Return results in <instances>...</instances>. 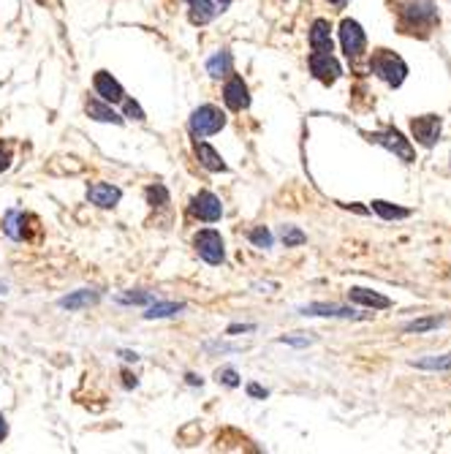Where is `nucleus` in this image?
I'll use <instances>...</instances> for the list:
<instances>
[{
  "instance_id": "obj_18",
  "label": "nucleus",
  "mask_w": 451,
  "mask_h": 454,
  "mask_svg": "<svg viewBox=\"0 0 451 454\" xmlns=\"http://www.w3.org/2000/svg\"><path fill=\"white\" fill-rule=\"evenodd\" d=\"M87 115L93 117V120L98 122H115V125H120L122 117L112 109L109 104H104V101H98V98H90L87 101Z\"/></svg>"
},
{
  "instance_id": "obj_41",
  "label": "nucleus",
  "mask_w": 451,
  "mask_h": 454,
  "mask_svg": "<svg viewBox=\"0 0 451 454\" xmlns=\"http://www.w3.org/2000/svg\"><path fill=\"white\" fill-rule=\"evenodd\" d=\"M228 3H231V0H218V6H228Z\"/></svg>"
},
{
  "instance_id": "obj_27",
  "label": "nucleus",
  "mask_w": 451,
  "mask_h": 454,
  "mask_svg": "<svg viewBox=\"0 0 451 454\" xmlns=\"http://www.w3.org/2000/svg\"><path fill=\"white\" fill-rule=\"evenodd\" d=\"M283 243H286V248L305 245L308 243V234H305V231H299L296 226H283Z\"/></svg>"
},
{
  "instance_id": "obj_22",
  "label": "nucleus",
  "mask_w": 451,
  "mask_h": 454,
  "mask_svg": "<svg viewBox=\"0 0 451 454\" xmlns=\"http://www.w3.org/2000/svg\"><path fill=\"white\" fill-rule=\"evenodd\" d=\"M188 8H191L193 25H204V22H209V19L218 14V8H215L209 0H188Z\"/></svg>"
},
{
  "instance_id": "obj_34",
  "label": "nucleus",
  "mask_w": 451,
  "mask_h": 454,
  "mask_svg": "<svg viewBox=\"0 0 451 454\" xmlns=\"http://www.w3.org/2000/svg\"><path fill=\"white\" fill-rule=\"evenodd\" d=\"M8 163H11V156H8V150L0 144V172H6V169H8Z\"/></svg>"
},
{
  "instance_id": "obj_40",
  "label": "nucleus",
  "mask_w": 451,
  "mask_h": 454,
  "mask_svg": "<svg viewBox=\"0 0 451 454\" xmlns=\"http://www.w3.org/2000/svg\"><path fill=\"white\" fill-rule=\"evenodd\" d=\"M332 6H337V8H343V6H346V0H329Z\"/></svg>"
},
{
  "instance_id": "obj_31",
  "label": "nucleus",
  "mask_w": 451,
  "mask_h": 454,
  "mask_svg": "<svg viewBox=\"0 0 451 454\" xmlns=\"http://www.w3.org/2000/svg\"><path fill=\"white\" fill-rule=\"evenodd\" d=\"M125 115L134 117V120H144V112H141V106L136 101H125Z\"/></svg>"
},
{
  "instance_id": "obj_29",
  "label": "nucleus",
  "mask_w": 451,
  "mask_h": 454,
  "mask_svg": "<svg viewBox=\"0 0 451 454\" xmlns=\"http://www.w3.org/2000/svg\"><path fill=\"white\" fill-rule=\"evenodd\" d=\"M117 302H120V305H150V302H153V294H134V291H131V294H120V297H117Z\"/></svg>"
},
{
  "instance_id": "obj_9",
  "label": "nucleus",
  "mask_w": 451,
  "mask_h": 454,
  "mask_svg": "<svg viewBox=\"0 0 451 454\" xmlns=\"http://www.w3.org/2000/svg\"><path fill=\"white\" fill-rule=\"evenodd\" d=\"M191 212L199 218V221L215 223V221H221V215H223V204H221V199H218L215 193L199 191L191 202Z\"/></svg>"
},
{
  "instance_id": "obj_30",
  "label": "nucleus",
  "mask_w": 451,
  "mask_h": 454,
  "mask_svg": "<svg viewBox=\"0 0 451 454\" xmlns=\"http://www.w3.org/2000/svg\"><path fill=\"white\" fill-rule=\"evenodd\" d=\"M221 384H226V386H240V376H237V370H231V367H223V370H218V376H215Z\"/></svg>"
},
{
  "instance_id": "obj_19",
  "label": "nucleus",
  "mask_w": 451,
  "mask_h": 454,
  "mask_svg": "<svg viewBox=\"0 0 451 454\" xmlns=\"http://www.w3.org/2000/svg\"><path fill=\"white\" fill-rule=\"evenodd\" d=\"M196 156L201 161V166L209 169V172H226V163L223 158L218 156L212 147H209L207 141H196Z\"/></svg>"
},
{
  "instance_id": "obj_4",
  "label": "nucleus",
  "mask_w": 451,
  "mask_h": 454,
  "mask_svg": "<svg viewBox=\"0 0 451 454\" xmlns=\"http://www.w3.org/2000/svg\"><path fill=\"white\" fill-rule=\"evenodd\" d=\"M223 125H226V115L212 104L199 106V109L191 115V134L193 136H199V139H201V136L218 134Z\"/></svg>"
},
{
  "instance_id": "obj_13",
  "label": "nucleus",
  "mask_w": 451,
  "mask_h": 454,
  "mask_svg": "<svg viewBox=\"0 0 451 454\" xmlns=\"http://www.w3.org/2000/svg\"><path fill=\"white\" fill-rule=\"evenodd\" d=\"M122 191L120 188H115V185H106V182H95V185H90L87 188V199L93 202V204H98V207H115L117 202H120Z\"/></svg>"
},
{
  "instance_id": "obj_8",
  "label": "nucleus",
  "mask_w": 451,
  "mask_h": 454,
  "mask_svg": "<svg viewBox=\"0 0 451 454\" xmlns=\"http://www.w3.org/2000/svg\"><path fill=\"white\" fill-rule=\"evenodd\" d=\"M308 66H310L312 76H315L318 82H324V85H334V82L340 79V74H343L340 63L332 57V52H312Z\"/></svg>"
},
{
  "instance_id": "obj_23",
  "label": "nucleus",
  "mask_w": 451,
  "mask_h": 454,
  "mask_svg": "<svg viewBox=\"0 0 451 454\" xmlns=\"http://www.w3.org/2000/svg\"><path fill=\"white\" fill-rule=\"evenodd\" d=\"M231 54L226 52H218L215 57H209L207 60V71H209V76H215V79H221V76H226V74H231Z\"/></svg>"
},
{
  "instance_id": "obj_38",
  "label": "nucleus",
  "mask_w": 451,
  "mask_h": 454,
  "mask_svg": "<svg viewBox=\"0 0 451 454\" xmlns=\"http://www.w3.org/2000/svg\"><path fill=\"white\" fill-rule=\"evenodd\" d=\"M122 378H125V386L131 389V386H136V376H131V373H122Z\"/></svg>"
},
{
  "instance_id": "obj_37",
  "label": "nucleus",
  "mask_w": 451,
  "mask_h": 454,
  "mask_svg": "<svg viewBox=\"0 0 451 454\" xmlns=\"http://www.w3.org/2000/svg\"><path fill=\"white\" fill-rule=\"evenodd\" d=\"M120 356L125 359V362H136V359H139V354H136V351H120Z\"/></svg>"
},
{
  "instance_id": "obj_42",
  "label": "nucleus",
  "mask_w": 451,
  "mask_h": 454,
  "mask_svg": "<svg viewBox=\"0 0 451 454\" xmlns=\"http://www.w3.org/2000/svg\"><path fill=\"white\" fill-rule=\"evenodd\" d=\"M3 289H6V286H0V291H3Z\"/></svg>"
},
{
  "instance_id": "obj_16",
  "label": "nucleus",
  "mask_w": 451,
  "mask_h": 454,
  "mask_svg": "<svg viewBox=\"0 0 451 454\" xmlns=\"http://www.w3.org/2000/svg\"><path fill=\"white\" fill-rule=\"evenodd\" d=\"M101 299L98 291H90V289H82V291H74L69 297H63L57 305L63 308V310H82V308H90V305H95Z\"/></svg>"
},
{
  "instance_id": "obj_10",
  "label": "nucleus",
  "mask_w": 451,
  "mask_h": 454,
  "mask_svg": "<svg viewBox=\"0 0 451 454\" xmlns=\"http://www.w3.org/2000/svg\"><path fill=\"white\" fill-rule=\"evenodd\" d=\"M302 315H321V318H348V321H356V318H370V315L356 313L353 308H340V305H327V302H312V305H305Z\"/></svg>"
},
{
  "instance_id": "obj_39",
  "label": "nucleus",
  "mask_w": 451,
  "mask_h": 454,
  "mask_svg": "<svg viewBox=\"0 0 451 454\" xmlns=\"http://www.w3.org/2000/svg\"><path fill=\"white\" fill-rule=\"evenodd\" d=\"M185 378H188V384L191 386H201V378H199V376H193V373H188Z\"/></svg>"
},
{
  "instance_id": "obj_25",
  "label": "nucleus",
  "mask_w": 451,
  "mask_h": 454,
  "mask_svg": "<svg viewBox=\"0 0 451 454\" xmlns=\"http://www.w3.org/2000/svg\"><path fill=\"white\" fill-rule=\"evenodd\" d=\"M25 221V215L22 212H17V210H11L8 215H6V234L11 237V240H22L25 237V231L19 228V223Z\"/></svg>"
},
{
  "instance_id": "obj_28",
  "label": "nucleus",
  "mask_w": 451,
  "mask_h": 454,
  "mask_svg": "<svg viewBox=\"0 0 451 454\" xmlns=\"http://www.w3.org/2000/svg\"><path fill=\"white\" fill-rule=\"evenodd\" d=\"M250 243L256 245V248H272V234H269V228L256 226L250 231Z\"/></svg>"
},
{
  "instance_id": "obj_2",
  "label": "nucleus",
  "mask_w": 451,
  "mask_h": 454,
  "mask_svg": "<svg viewBox=\"0 0 451 454\" xmlns=\"http://www.w3.org/2000/svg\"><path fill=\"white\" fill-rule=\"evenodd\" d=\"M399 22L411 33H416V28L427 30V28H433L435 22H438V8H435L433 0H408L399 8Z\"/></svg>"
},
{
  "instance_id": "obj_5",
  "label": "nucleus",
  "mask_w": 451,
  "mask_h": 454,
  "mask_svg": "<svg viewBox=\"0 0 451 454\" xmlns=\"http://www.w3.org/2000/svg\"><path fill=\"white\" fill-rule=\"evenodd\" d=\"M193 245H196V253L207 264H215V267H218V264L226 262L223 237H221L215 228H201V231L193 237Z\"/></svg>"
},
{
  "instance_id": "obj_6",
  "label": "nucleus",
  "mask_w": 451,
  "mask_h": 454,
  "mask_svg": "<svg viewBox=\"0 0 451 454\" xmlns=\"http://www.w3.org/2000/svg\"><path fill=\"white\" fill-rule=\"evenodd\" d=\"M340 44L348 60H359L367 50V35L356 19H343L340 22Z\"/></svg>"
},
{
  "instance_id": "obj_11",
  "label": "nucleus",
  "mask_w": 451,
  "mask_h": 454,
  "mask_svg": "<svg viewBox=\"0 0 451 454\" xmlns=\"http://www.w3.org/2000/svg\"><path fill=\"white\" fill-rule=\"evenodd\" d=\"M223 101L226 106L234 109V112H242V109L250 106V93H247V85L242 82V76H231V79L226 82Z\"/></svg>"
},
{
  "instance_id": "obj_26",
  "label": "nucleus",
  "mask_w": 451,
  "mask_h": 454,
  "mask_svg": "<svg viewBox=\"0 0 451 454\" xmlns=\"http://www.w3.org/2000/svg\"><path fill=\"white\" fill-rule=\"evenodd\" d=\"M147 202H150L153 207H163V204H169V191H166L160 182H156V185L147 188Z\"/></svg>"
},
{
  "instance_id": "obj_24",
  "label": "nucleus",
  "mask_w": 451,
  "mask_h": 454,
  "mask_svg": "<svg viewBox=\"0 0 451 454\" xmlns=\"http://www.w3.org/2000/svg\"><path fill=\"white\" fill-rule=\"evenodd\" d=\"M418 370H451V354H435V356H421L411 362Z\"/></svg>"
},
{
  "instance_id": "obj_35",
  "label": "nucleus",
  "mask_w": 451,
  "mask_h": 454,
  "mask_svg": "<svg viewBox=\"0 0 451 454\" xmlns=\"http://www.w3.org/2000/svg\"><path fill=\"white\" fill-rule=\"evenodd\" d=\"M247 395H253V397H261V400H264L269 392H266V389H261L259 384H250V386H247Z\"/></svg>"
},
{
  "instance_id": "obj_15",
  "label": "nucleus",
  "mask_w": 451,
  "mask_h": 454,
  "mask_svg": "<svg viewBox=\"0 0 451 454\" xmlns=\"http://www.w3.org/2000/svg\"><path fill=\"white\" fill-rule=\"evenodd\" d=\"M312 52H332V25L327 19H315L310 28Z\"/></svg>"
},
{
  "instance_id": "obj_33",
  "label": "nucleus",
  "mask_w": 451,
  "mask_h": 454,
  "mask_svg": "<svg viewBox=\"0 0 451 454\" xmlns=\"http://www.w3.org/2000/svg\"><path fill=\"white\" fill-rule=\"evenodd\" d=\"M256 327L253 324H231L228 327V334H240V332H253Z\"/></svg>"
},
{
  "instance_id": "obj_1",
  "label": "nucleus",
  "mask_w": 451,
  "mask_h": 454,
  "mask_svg": "<svg viewBox=\"0 0 451 454\" xmlns=\"http://www.w3.org/2000/svg\"><path fill=\"white\" fill-rule=\"evenodd\" d=\"M370 71L378 79H383L389 88H399L405 82V76H408V63L392 50H375L373 57H370Z\"/></svg>"
},
{
  "instance_id": "obj_36",
  "label": "nucleus",
  "mask_w": 451,
  "mask_h": 454,
  "mask_svg": "<svg viewBox=\"0 0 451 454\" xmlns=\"http://www.w3.org/2000/svg\"><path fill=\"white\" fill-rule=\"evenodd\" d=\"M8 436V421H6V417L0 414V443H3V438Z\"/></svg>"
},
{
  "instance_id": "obj_14",
  "label": "nucleus",
  "mask_w": 451,
  "mask_h": 454,
  "mask_svg": "<svg viewBox=\"0 0 451 454\" xmlns=\"http://www.w3.org/2000/svg\"><path fill=\"white\" fill-rule=\"evenodd\" d=\"M348 297H351V302L365 305V308H373V310H386V308H392V299L378 294V291H373V289H351Z\"/></svg>"
},
{
  "instance_id": "obj_21",
  "label": "nucleus",
  "mask_w": 451,
  "mask_h": 454,
  "mask_svg": "<svg viewBox=\"0 0 451 454\" xmlns=\"http://www.w3.org/2000/svg\"><path fill=\"white\" fill-rule=\"evenodd\" d=\"M185 310V305L182 302H150L147 305V313H144V318H169V315H177Z\"/></svg>"
},
{
  "instance_id": "obj_12",
  "label": "nucleus",
  "mask_w": 451,
  "mask_h": 454,
  "mask_svg": "<svg viewBox=\"0 0 451 454\" xmlns=\"http://www.w3.org/2000/svg\"><path fill=\"white\" fill-rule=\"evenodd\" d=\"M93 85H95V93L104 98L106 104H117V101H125V93H122L120 82L109 74V71H98L95 74V79H93Z\"/></svg>"
},
{
  "instance_id": "obj_17",
  "label": "nucleus",
  "mask_w": 451,
  "mask_h": 454,
  "mask_svg": "<svg viewBox=\"0 0 451 454\" xmlns=\"http://www.w3.org/2000/svg\"><path fill=\"white\" fill-rule=\"evenodd\" d=\"M443 324H446V315H421V318L408 321V324L402 327V332L424 334V332H433V330H438V327H443Z\"/></svg>"
},
{
  "instance_id": "obj_7",
  "label": "nucleus",
  "mask_w": 451,
  "mask_h": 454,
  "mask_svg": "<svg viewBox=\"0 0 451 454\" xmlns=\"http://www.w3.org/2000/svg\"><path fill=\"white\" fill-rule=\"evenodd\" d=\"M440 131H443V117L440 115H421L411 120V134L421 147H435L440 141Z\"/></svg>"
},
{
  "instance_id": "obj_32",
  "label": "nucleus",
  "mask_w": 451,
  "mask_h": 454,
  "mask_svg": "<svg viewBox=\"0 0 451 454\" xmlns=\"http://www.w3.org/2000/svg\"><path fill=\"white\" fill-rule=\"evenodd\" d=\"M280 343H288V346H296V349H305V346H310L312 340L310 337H291V334H286V337H280Z\"/></svg>"
},
{
  "instance_id": "obj_20",
  "label": "nucleus",
  "mask_w": 451,
  "mask_h": 454,
  "mask_svg": "<svg viewBox=\"0 0 451 454\" xmlns=\"http://www.w3.org/2000/svg\"><path fill=\"white\" fill-rule=\"evenodd\" d=\"M373 210L378 212L383 221H405V218H411V215H414L408 207H397V204L383 202V199H375V202H373Z\"/></svg>"
},
{
  "instance_id": "obj_3",
  "label": "nucleus",
  "mask_w": 451,
  "mask_h": 454,
  "mask_svg": "<svg viewBox=\"0 0 451 454\" xmlns=\"http://www.w3.org/2000/svg\"><path fill=\"white\" fill-rule=\"evenodd\" d=\"M367 139L373 141V144H381L383 150H389V153H394L397 158H402L405 163H414V158H416V150H414V144L411 139H405L402 136V131L397 128H383V131H375V134H367Z\"/></svg>"
}]
</instances>
